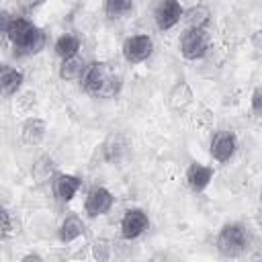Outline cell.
Here are the masks:
<instances>
[{"label":"cell","instance_id":"obj_1","mask_svg":"<svg viewBox=\"0 0 262 262\" xmlns=\"http://www.w3.org/2000/svg\"><path fill=\"white\" fill-rule=\"evenodd\" d=\"M6 39L12 43L14 47V55L18 57H27V55H35L39 53L45 43H47V35L43 29H39L37 25H33L29 18L25 16H10V23L6 27Z\"/></svg>","mask_w":262,"mask_h":262},{"label":"cell","instance_id":"obj_2","mask_svg":"<svg viewBox=\"0 0 262 262\" xmlns=\"http://www.w3.org/2000/svg\"><path fill=\"white\" fill-rule=\"evenodd\" d=\"M82 88L90 96L111 98L121 90V76L106 61H92L82 74Z\"/></svg>","mask_w":262,"mask_h":262},{"label":"cell","instance_id":"obj_3","mask_svg":"<svg viewBox=\"0 0 262 262\" xmlns=\"http://www.w3.org/2000/svg\"><path fill=\"white\" fill-rule=\"evenodd\" d=\"M250 248V235L242 223H225L217 233V250L225 258H237Z\"/></svg>","mask_w":262,"mask_h":262},{"label":"cell","instance_id":"obj_4","mask_svg":"<svg viewBox=\"0 0 262 262\" xmlns=\"http://www.w3.org/2000/svg\"><path fill=\"white\" fill-rule=\"evenodd\" d=\"M209 51V35L205 29L188 27L180 37V53L188 61L203 59Z\"/></svg>","mask_w":262,"mask_h":262},{"label":"cell","instance_id":"obj_5","mask_svg":"<svg viewBox=\"0 0 262 262\" xmlns=\"http://www.w3.org/2000/svg\"><path fill=\"white\" fill-rule=\"evenodd\" d=\"M123 57L127 63L135 66V63H143L151 53H154V39L145 33L141 35H131L123 41Z\"/></svg>","mask_w":262,"mask_h":262},{"label":"cell","instance_id":"obj_6","mask_svg":"<svg viewBox=\"0 0 262 262\" xmlns=\"http://www.w3.org/2000/svg\"><path fill=\"white\" fill-rule=\"evenodd\" d=\"M149 227V217L143 209H127L121 219V235L123 239H137Z\"/></svg>","mask_w":262,"mask_h":262},{"label":"cell","instance_id":"obj_7","mask_svg":"<svg viewBox=\"0 0 262 262\" xmlns=\"http://www.w3.org/2000/svg\"><path fill=\"white\" fill-rule=\"evenodd\" d=\"M237 149V137L233 131H217L211 139V156L215 162L225 164L235 156Z\"/></svg>","mask_w":262,"mask_h":262},{"label":"cell","instance_id":"obj_8","mask_svg":"<svg viewBox=\"0 0 262 262\" xmlns=\"http://www.w3.org/2000/svg\"><path fill=\"white\" fill-rule=\"evenodd\" d=\"M113 205H115L113 192L108 188H104V186H96V188H92L88 192V196L84 201V211H86L88 217L94 219V217H100V215L108 213L113 209Z\"/></svg>","mask_w":262,"mask_h":262},{"label":"cell","instance_id":"obj_9","mask_svg":"<svg viewBox=\"0 0 262 262\" xmlns=\"http://www.w3.org/2000/svg\"><path fill=\"white\" fill-rule=\"evenodd\" d=\"M182 16H184V10L178 0H160V4L156 6V12H154L156 27L160 31H170L172 27H176L180 23Z\"/></svg>","mask_w":262,"mask_h":262},{"label":"cell","instance_id":"obj_10","mask_svg":"<svg viewBox=\"0 0 262 262\" xmlns=\"http://www.w3.org/2000/svg\"><path fill=\"white\" fill-rule=\"evenodd\" d=\"M211 180H213V168L211 166L192 162L186 168V182H188L192 192H203L211 184Z\"/></svg>","mask_w":262,"mask_h":262},{"label":"cell","instance_id":"obj_11","mask_svg":"<svg viewBox=\"0 0 262 262\" xmlns=\"http://www.w3.org/2000/svg\"><path fill=\"white\" fill-rule=\"evenodd\" d=\"M80 186H82V180L78 176H74V174H57L55 182H53V192L61 203H70L76 196V192L80 190Z\"/></svg>","mask_w":262,"mask_h":262},{"label":"cell","instance_id":"obj_12","mask_svg":"<svg viewBox=\"0 0 262 262\" xmlns=\"http://www.w3.org/2000/svg\"><path fill=\"white\" fill-rule=\"evenodd\" d=\"M25 76L20 70L10 68V66H2V76H0V86H2V94L4 96H12L18 92V88L23 86Z\"/></svg>","mask_w":262,"mask_h":262},{"label":"cell","instance_id":"obj_13","mask_svg":"<svg viewBox=\"0 0 262 262\" xmlns=\"http://www.w3.org/2000/svg\"><path fill=\"white\" fill-rule=\"evenodd\" d=\"M82 233H84V223H82V219H80L78 215H68V217L61 221L57 235H59V239H61L63 244H70V242L78 239Z\"/></svg>","mask_w":262,"mask_h":262},{"label":"cell","instance_id":"obj_14","mask_svg":"<svg viewBox=\"0 0 262 262\" xmlns=\"http://www.w3.org/2000/svg\"><path fill=\"white\" fill-rule=\"evenodd\" d=\"M53 49H55V55L61 57V59L74 57V55H78V51H80V37H76V35H72V33H66V35H61V37L55 41Z\"/></svg>","mask_w":262,"mask_h":262},{"label":"cell","instance_id":"obj_15","mask_svg":"<svg viewBox=\"0 0 262 262\" xmlns=\"http://www.w3.org/2000/svg\"><path fill=\"white\" fill-rule=\"evenodd\" d=\"M86 70V63L80 55H74V57H68L61 61V68H59V78L63 80H76V78H82Z\"/></svg>","mask_w":262,"mask_h":262},{"label":"cell","instance_id":"obj_16","mask_svg":"<svg viewBox=\"0 0 262 262\" xmlns=\"http://www.w3.org/2000/svg\"><path fill=\"white\" fill-rule=\"evenodd\" d=\"M133 12V0H104V14L108 18H123Z\"/></svg>","mask_w":262,"mask_h":262},{"label":"cell","instance_id":"obj_17","mask_svg":"<svg viewBox=\"0 0 262 262\" xmlns=\"http://www.w3.org/2000/svg\"><path fill=\"white\" fill-rule=\"evenodd\" d=\"M43 135H45V125H43V121L31 119V121H27V123L23 125V137H25V141L37 143Z\"/></svg>","mask_w":262,"mask_h":262},{"label":"cell","instance_id":"obj_18","mask_svg":"<svg viewBox=\"0 0 262 262\" xmlns=\"http://www.w3.org/2000/svg\"><path fill=\"white\" fill-rule=\"evenodd\" d=\"M209 16H211V12H209V8H205V6H194V8H190V10L186 12L188 25H190V27H196V29H205V27L209 25Z\"/></svg>","mask_w":262,"mask_h":262},{"label":"cell","instance_id":"obj_19","mask_svg":"<svg viewBox=\"0 0 262 262\" xmlns=\"http://www.w3.org/2000/svg\"><path fill=\"white\" fill-rule=\"evenodd\" d=\"M12 231V223H10V211L4 209L2 211V237H8Z\"/></svg>","mask_w":262,"mask_h":262},{"label":"cell","instance_id":"obj_20","mask_svg":"<svg viewBox=\"0 0 262 262\" xmlns=\"http://www.w3.org/2000/svg\"><path fill=\"white\" fill-rule=\"evenodd\" d=\"M252 111L256 115H262V90L260 88L254 90V94H252Z\"/></svg>","mask_w":262,"mask_h":262},{"label":"cell","instance_id":"obj_21","mask_svg":"<svg viewBox=\"0 0 262 262\" xmlns=\"http://www.w3.org/2000/svg\"><path fill=\"white\" fill-rule=\"evenodd\" d=\"M18 2H20V6H25V8H33V6L41 4L43 0H18Z\"/></svg>","mask_w":262,"mask_h":262}]
</instances>
